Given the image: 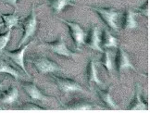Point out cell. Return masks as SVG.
Returning <instances> with one entry per match:
<instances>
[{
  "label": "cell",
  "mask_w": 150,
  "mask_h": 113,
  "mask_svg": "<svg viewBox=\"0 0 150 113\" xmlns=\"http://www.w3.org/2000/svg\"><path fill=\"white\" fill-rule=\"evenodd\" d=\"M135 16L136 13L132 10H127V12L124 14V19H123V29L125 30H134L137 28L138 23L135 20Z\"/></svg>",
  "instance_id": "14"
},
{
  "label": "cell",
  "mask_w": 150,
  "mask_h": 113,
  "mask_svg": "<svg viewBox=\"0 0 150 113\" xmlns=\"http://www.w3.org/2000/svg\"><path fill=\"white\" fill-rule=\"evenodd\" d=\"M22 109H28V110H42V109H44L42 107H39V106L33 104V103L25 104L23 107H22Z\"/></svg>",
  "instance_id": "23"
},
{
  "label": "cell",
  "mask_w": 150,
  "mask_h": 113,
  "mask_svg": "<svg viewBox=\"0 0 150 113\" xmlns=\"http://www.w3.org/2000/svg\"><path fill=\"white\" fill-rule=\"evenodd\" d=\"M22 87L25 90V92L29 95V97L33 100H40V101H47L48 97L43 94L36 86V84L33 83H22Z\"/></svg>",
  "instance_id": "9"
},
{
  "label": "cell",
  "mask_w": 150,
  "mask_h": 113,
  "mask_svg": "<svg viewBox=\"0 0 150 113\" xmlns=\"http://www.w3.org/2000/svg\"><path fill=\"white\" fill-rule=\"evenodd\" d=\"M138 10H139V12L141 13V14H143V15H145V16H146V17H148V12H149V8H148V1H146V3H145V5L143 6V7H141V8H138Z\"/></svg>",
  "instance_id": "24"
},
{
  "label": "cell",
  "mask_w": 150,
  "mask_h": 113,
  "mask_svg": "<svg viewBox=\"0 0 150 113\" xmlns=\"http://www.w3.org/2000/svg\"><path fill=\"white\" fill-rule=\"evenodd\" d=\"M104 52V58L102 60L103 66L106 68L108 71H112L113 70V61L111 58V54L108 51H103Z\"/></svg>",
  "instance_id": "18"
},
{
  "label": "cell",
  "mask_w": 150,
  "mask_h": 113,
  "mask_svg": "<svg viewBox=\"0 0 150 113\" xmlns=\"http://www.w3.org/2000/svg\"><path fill=\"white\" fill-rule=\"evenodd\" d=\"M60 20L68 25L69 30H70V32H71V35L73 39L75 44H76V47L78 49L82 47L85 44L86 39H87V35H88L87 32L83 29L82 26L78 23H76V22L68 21V20H63V19H60Z\"/></svg>",
  "instance_id": "2"
},
{
  "label": "cell",
  "mask_w": 150,
  "mask_h": 113,
  "mask_svg": "<svg viewBox=\"0 0 150 113\" xmlns=\"http://www.w3.org/2000/svg\"><path fill=\"white\" fill-rule=\"evenodd\" d=\"M47 2L56 14L61 12L68 6H71V7L75 6L73 0H48Z\"/></svg>",
  "instance_id": "12"
},
{
  "label": "cell",
  "mask_w": 150,
  "mask_h": 113,
  "mask_svg": "<svg viewBox=\"0 0 150 113\" xmlns=\"http://www.w3.org/2000/svg\"><path fill=\"white\" fill-rule=\"evenodd\" d=\"M23 27H24V33H23V36L21 38V40L20 41L19 47L22 46V44H24L26 42H28L29 39L32 36H33L34 33H35L36 27H37V19H36L35 11H34V7H33L31 14L29 15V17L26 19Z\"/></svg>",
  "instance_id": "5"
},
{
  "label": "cell",
  "mask_w": 150,
  "mask_h": 113,
  "mask_svg": "<svg viewBox=\"0 0 150 113\" xmlns=\"http://www.w3.org/2000/svg\"><path fill=\"white\" fill-rule=\"evenodd\" d=\"M115 64H116V67L119 72H122L127 69H132V71L137 72L134 66L132 65V63L130 60L128 54H127L122 48H119L118 50L116 59H115Z\"/></svg>",
  "instance_id": "7"
},
{
  "label": "cell",
  "mask_w": 150,
  "mask_h": 113,
  "mask_svg": "<svg viewBox=\"0 0 150 113\" xmlns=\"http://www.w3.org/2000/svg\"><path fill=\"white\" fill-rule=\"evenodd\" d=\"M0 72H8L16 78H19V76H20L18 71H17L16 70H14L13 68L9 67L8 64H6L5 62H3L1 60H0Z\"/></svg>",
  "instance_id": "21"
},
{
  "label": "cell",
  "mask_w": 150,
  "mask_h": 113,
  "mask_svg": "<svg viewBox=\"0 0 150 113\" xmlns=\"http://www.w3.org/2000/svg\"><path fill=\"white\" fill-rule=\"evenodd\" d=\"M18 89L17 88H12L10 89L8 93H6V95H3V101L4 102H7V103H11L18 97Z\"/></svg>",
  "instance_id": "19"
},
{
  "label": "cell",
  "mask_w": 150,
  "mask_h": 113,
  "mask_svg": "<svg viewBox=\"0 0 150 113\" xmlns=\"http://www.w3.org/2000/svg\"><path fill=\"white\" fill-rule=\"evenodd\" d=\"M53 79L59 89L65 94L72 93V92H84L82 85L79 84L77 82H75L74 80H72V79L55 76V75L53 76Z\"/></svg>",
  "instance_id": "4"
},
{
  "label": "cell",
  "mask_w": 150,
  "mask_h": 113,
  "mask_svg": "<svg viewBox=\"0 0 150 113\" xmlns=\"http://www.w3.org/2000/svg\"><path fill=\"white\" fill-rule=\"evenodd\" d=\"M85 43H87V46L91 49L96 50V51L99 52L104 51L101 47V30L98 26H94L92 28L90 35H87Z\"/></svg>",
  "instance_id": "8"
},
{
  "label": "cell",
  "mask_w": 150,
  "mask_h": 113,
  "mask_svg": "<svg viewBox=\"0 0 150 113\" xmlns=\"http://www.w3.org/2000/svg\"><path fill=\"white\" fill-rule=\"evenodd\" d=\"M101 44L107 48L117 47L118 39L114 37L108 30H104L103 32H101Z\"/></svg>",
  "instance_id": "15"
},
{
  "label": "cell",
  "mask_w": 150,
  "mask_h": 113,
  "mask_svg": "<svg viewBox=\"0 0 150 113\" xmlns=\"http://www.w3.org/2000/svg\"><path fill=\"white\" fill-rule=\"evenodd\" d=\"M68 109H93V105H92L88 101L85 100H77V101H71L68 105L64 106Z\"/></svg>",
  "instance_id": "17"
},
{
  "label": "cell",
  "mask_w": 150,
  "mask_h": 113,
  "mask_svg": "<svg viewBox=\"0 0 150 113\" xmlns=\"http://www.w3.org/2000/svg\"><path fill=\"white\" fill-rule=\"evenodd\" d=\"M9 37H10V32L8 33H7V35L0 36V50L5 47V46L7 44V43L9 40Z\"/></svg>",
  "instance_id": "22"
},
{
  "label": "cell",
  "mask_w": 150,
  "mask_h": 113,
  "mask_svg": "<svg viewBox=\"0 0 150 113\" xmlns=\"http://www.w3.org/2000/svg\"><path fill=\"white\" fill-rule=\"evenodd\" d=\"M5 1H7L8 3H9L10 5H12V6H15L16 3H17V0H5Z\"/></svg>",
  "instance_id": "25"
},
{
  "label": "cell",
  "mask_w": 150,
  "mask_h": 113,
  "mask_svg": "<svg viewBox=\"0 0 150 113\" xmlns=\"http://www.w3.org/2000/svg\"><path fill=\"white\" fill-rule=\"evenodd\" d=\"M3 19L8 29H10L13 26H16L19 21V17H17L16 15H4Z\"/></svg>",
  "instance_id": "20"
},
{
  "label": "cell",
  "mask_w": 150,
  "mask_h": 113,
  "mask_svg": "<svg viewBox=\"0 0 150 113\" xmlns=\"http://www.w3.org/2000/svg\"><path fill=\"white\" fill-rule=\"evenodd\" d=\"M44 47L49 48L53 52L57 53V55H60L66 58H71V56H76L77 54L73 53L66 46V44L63 40V37L61 35L59 36V38L57 39L54 42H45L44 44Z\"/></svg>",
  "instance_id": "6"
},
{
  "label": "cell",
  "mask_w": 150,
  "mask_h": 113,
  "mask_svg": "<svg viewBox=\"0 0 150 113\" xmlns=\"http://www.w3.org/2000/svg\"><path fill=\"white\" fill-rule=\"evenodd\" d=\"M97 95L100 97V99L104 102L108 109H118V105L114 102V100L111 97V94L108 90H101V89H97Z\"/></svg>",
  "instance_id": "13"
},
{
  "label": "cell",
  "mask_w": 150,
  "mask_h": 113,
  "mask_svg": "<svg viewBox=\"0 0 150 113\" xmlns=\"http://www.w3.org/2000/svg\"><path fill=\"white\" fill-rule=\"evenodd\" d=\"M29 46H30V44H26V46L23 48L18 50V51L12 52V53H7V54L14 60V62L17 65L20 66L21 69L24 71V72L26 73L28 76H30V75H29L28 71H26V68H25V65H24V53H25V50L29 47Z\"/></svg>",
  "instance_id": "11"
},
{
  "label": "cell",
  "mask_w": 150,
  "mask_h": 113,
  "mask_svg": "<svg viewBox=\"0 0 150 113\" xmlns=\"http://www.w3.org/2000/svg\"><path fill=\"white\" fill-rule=\"evenodd\" d=\"M87 80L89 83H95L96 84H98V85H103V83L100 81L98 75H97L96 64L93 60H90L89 64L87 66Z\"/></svg>",
  "instance_id": "16"
},
{
  "label": "cell",
  "mask_w": 150,
  "mask_h": 113,
  "mask_svg": "<svg viewBox=\"0 0 150 113\" xmlns=\"http://www.w3.org/2000/svg\"><path fill=\"white\" fill-rule=\"evenodd\" d=\"M141 95H142L141 86L139 84H137L134 97L131 101V103L128 107V109H130V110H146L147 106L142 99Z\"/></svg>",
  "instance_id": "10"
},
{
  "label": "cell",
  "mask_w": 150,
  "mask_h": 113,
  "mask_svg": "<svg viewBox=\"0 0 150 113\" xmlns=\"http://www.w3.org/2000/svg\"><path fill=\"white\" fill-rule=\"evenodd\" d=\"M93 10L100 16V18L104 20V22L115 32H119V25L118 20L120 16L122 15V12L113 8H93L91 7Z\"/></svg>",
  "instance_id": "1"
},
{
  "label": "cell",
  "mask_w": 150,
  "mask_h": 113,
  "mask_svg": "<svg viewBox=\"0 0 150 113\" xmlns=\"http://www.w3.org/2000/svg\"><path fill=\"white\" fill-rule=\"evenodd\" d=\"M33 63L37 71L41 74H47L49 72L62 71L61 68L56 62L47 59V56H38V58L33 60Z\"/></svg>",
  "instance_id": "3"
}]
</instances>
